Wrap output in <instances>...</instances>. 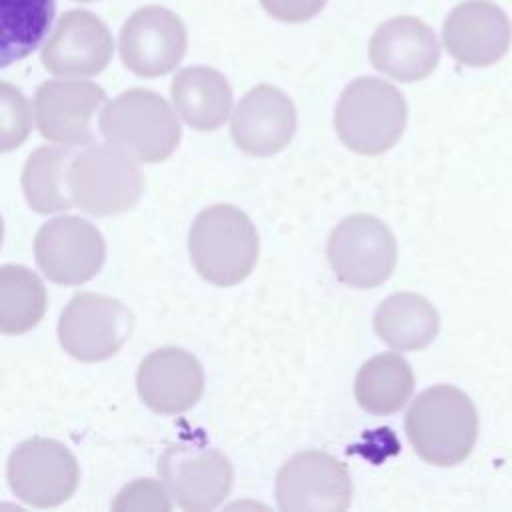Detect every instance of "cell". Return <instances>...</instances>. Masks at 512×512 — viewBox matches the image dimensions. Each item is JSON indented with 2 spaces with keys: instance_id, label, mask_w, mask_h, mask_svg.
Listing matches in <instances>:
<instances>
[{
  "instance_id": "25",
  "label": "cell",
  "mask_w": 512,
  "mask_h": 512,
  "mask_svg": "<svg viewBox=\"0 0 512 512\" xmlns=\"http://www.w3.org/2000/svg\"><path fill=\"white\" fill-rule=\"evenodd\" d=\"M0 124H2V150L8 152L20 146L30 134L28 102L18 88L8 82L0 84Z\"/></svg>"
},
{
  "instance_id": "9",
  "label": "cell",
  "mask_w": 512,
  "mask_h": 512,
  "mask_svg": "<svg viewBox=\"0 0 512 512\" xmlns=\"http://www.w3.org/2000/svg\"><path fill=\"white\" fill-rule=\"evenodd\" d=\"M352 490L346 464L320 450L294 454L276 476V500L284 512H342Z\"/></svg>"
},
{
  "instance_id": "10",
  "label": "cell",
  "mask_w": 512,
  "mask_h": 512,
  "mask_svg": "<svg viewBox=\"0 0 512 512\" xmlns=\"http://www.w3.org/2000/svg\"><path fill=\"white\" fill-rule=\"evenodd\" d=\"M158 474L176 504L192 512L220 506L232 488L230 460L206 444L168 446L158 458Z\"/></svg>"
},
{
  "instance_id": "22",
  "label": "cell",
  "mask_w": 512,
  "mask_h": 512,
  "mask_svg": "<svg viewBox=\"0 0 512 512\" xmlns=\"http://www.w3.org/2000/svg\"><path fill=\"white\" fill-rule=\"evenodd\" d=\"M74 154L62 146L36 148L22 170V190L32 210L62 212L74 206L68 174Z\"/></svg>"
},
{
  "instance_id": "3",
  "label": "cell",
  "mask_w": 512,
  "mask_h": 512,
  "mask_svg": "<svg viewBox=\"0 0 512 512\" xmlns=\"http://www.w3.org/2000/svg\"><path fill=\"white\" fill-rule=\"evenodd\" d=\"M406 118V100L396 86L376 76H360L344 88L334 110V128L346 148L376 156L400 140Z\"/></svg>"
},
{
  "instance_id": "12",
  "label": "cell",
  "mask_w": 512,
  "mask_h": 512,
  "mask_svg": "<svg viewBox=\"0 0 512 512\" xmlns=\"http://www.w3.org/2000/svg\"><path fill=\"white\" fill-rule=\"evenodd\" d=\"M182 20L162 6L136 10L120 30V56L136 76L156 78L174 70L186 52Z\"/></svg>"
},
{
  "instance_id": "6",
  "label": "cell",
  "mask_w": 512,
  "mask_h": 512,
  "mask_svg": "<svg viewBox=\"0 0 512 512\" xmlns=\"http://www.w3.org/2000/svg\"><path fill=\"white\" fill-rule=\"evenodd\" d=\"M326 254L340 282L366 290L390 278L398 248L394 234L382 220L370 214H354L336 224Z\"/></svg>"
},
{
  "instance_id": "7",
  "label": "cell",
  "mask_w": 512,
  "mask_h": 512,
  "mask_svg": "<svg viewBox=\"0 0 512 512\" xmlns=\"http://www.w3.org/2000/svg\"><path fill=\"white\" fill-rule=\"evenodd\" d=\"M132 312L116 298L80 292L60 314L58 340L64 352L80 362H100L114 356L130 338Z\"/></svg>"
},
{
  "instance_id": "16",
  "label": "cell",
  "mask_w": 512,
  "mask_h": 512,
  "mask_svg": "<svg viewBox=\"0 0 512 512\" xmlns=\"http://www.w3.org/2000/svg\"><path fill=\"white\" fill-rule=\"evenodd\" d=\"M368 56L378 72L400 82H418L438 66L440 44L424 20L396 16L376 28Z\"/></svg>"
},
{
  "instance_id": "23",
  "label": "cell",
  "mask_w": 512,
  "mask_h": 512,
  "mask_svg": "<svg viewBox=\"0 0 512 512\" xmlns=\"http://www.w3.org/2000/svg\"><path fill=\"white\" fill-rule=\"evenodd\" d=\"M48 294L44 282L28 268L4 264L0 268V330L22 334L44 316Z\"/></svg>"
},
{
  "instance_id": "11",
  "label": "cell",
  "mask_w": 512,
  "mask_h": 512,
  "mask_svg": "<svg viewBox=\"0 0 512 512\" xmlns=\"http://www.w3.org/2000/svg\"><path fill=\"white\" fill-rule=\"evenodd\" d=\"M34 256L48 280L78 286L100 272L106 244L92 222L80 216H58L36 232Z\"/></svg>"
},
{
  "instance_id": "4",
  "label": "cell",
  "mask_w": 512,
  "mask_h": 512,
  "mask_svg": "<svg viewBox=\"0 0 512 512\" xmlns=\"http://www.w3.org/2000/svg\"><path fill=\"white\" fill-rule=\"evenodd\" d=\"M104 138L138 162L166 160L180 142V124L168 102L144 88H132L108 102L100 114Z\"/></svg>"
},
{
  "instance_id": "14",
  "label": "cell",
  "mask_w": 512,
  "mask_h": 512,
  "mask_svg": "<svg viewBox=\"0 0 512 512\" xmlns=\"http://www.w3.org/2000/svg\"><path fill=\"white\" fill-rule=\"evenodd\" d=\"M442 40L448 54L464 66H490L510 48L512 24L490 0H466L444 20Z\"/></svg>"
},
{
  "instance_id": "1",
  "label": "cell",
  "mask_w": 512,
  "mask_h": 512,
  "mask_svg": "<svg viewBox=\"0 0 512 512\" xmlns=\"http://www.w3.org/2000/svg\"><path fill=\"white\" fill-rule=\"evenodd\" d=\"M414 452L434 466H456L476 444L478 414L472 400L458 388L438 384L410 404L404 418Z\"/></svg>"
},
{
  "instance_id": "27",
  "label": "cell",
  "mask_w": 512,
  "mask_h": 512,
  "mask_svg": "<svg viewBox=\"0 0 512 512\" xmlns=\"http://www.w3.org/2000/svg\"><path fill=\"white\" fill-rule=\"evenodd\" d=\"M264 10L288 24H298L314 18L326 4V0H260Z\"/></svg>"
},
{
  "instance_id": "2",
  "label": "cell",
  "mask_w": 512,
  "mask_h": 512,
  "mask_svg": "<svg viewBox=\"0 0 512 512\" xmlns=\"http://www.w3.org/2000/svg\"><path fill=\"white\" fill-rule=\"evenodd\" d=\"M196 272L214 286H234L256 266L260 240L252 220L232 204L204 208L188 234Z\"/></svg>"
},
{
  "instance_id": "24",
  "label": "cell",
  "mask_w": 512,
  "mask_h": 512,
  "mask_svg": "<svg viewBox=\"0 0 512 512\" xmlns=\"http://www.w3.org/2000/svg\"><path fill=\"white\" fill-rule=\"evenodd\" d=\"M54 16V0H2L0 66L26 58L44 40Z\"/></svg>"
},
{
  "instance_id": "21",
  "label": "cell",
  "mask_w": 512,
  "mask_h": 512,
  "mask_svg": "<svg viewBox=\"0 0 512 512\" xmlns=\"http://www.w3.org/2000/svg\"><path fill=\"white\" fill-rule=\"evenodd\" d=\"M414 390L410 364L394 352H384L364 362L354 380L356 402L374 416L398 412Z\"/></svg>"
},
{
  "instance_id": "8",
  "label": "cell",
  "mask_w": 512,
  "mask_h": 512,
  "mask_svg": "<svg viewBox=\"0 0 512 512\" xmlns=\"http://www.w3.org/2000/svg\"><path fill=\"white\" fill-rule=\"evenodd\" d=\"M10 490L26 504L52 508L64 504L78 486L74 454L52 438H32L12 450L6 466Z\"/></svg>"
},
{
  "instance_id": "28",
  "label": "cell",
  "mask_w": 512,
  "mask_h": 512,
  "mask_svg": "<svg viewBox=\"0 0 512 512\" xmlns=\"http://www.w3.org/2000/svg\"><path fill=\"white\" fill-rule=\"evenodd\" d=\"M76 2H94V0H76Z\"/></svg>"
},
{
  "instance_id": "19",
  "label": "cell",
  "mask_w": 512,
  "mask_h": 512,
  "mask_svg": "<svg viewBox=\"0 0 512 512\" xmlns=\"http://www.w3.org/2000/svg\"><path fill=\"white\" fill-rule=\"evenodd\" d=\"M170 96L178 116L200 132L220 128L232 110V88L228 80L208 66L180 70L170 84Z\"/></svg>"
},
{
  "instance_id": "5",
  "label": "cell",
  "mask_w": 512,
  "mask_h": 512,
  "mask_svg": "<svg viewBox=\"0 0 512 512\" xmlns=\"http://www.w3.org/2000/svg\"><path fill=\"white\" fill-rule=\"evenodd\" d=\"M68 184L74 206L96 216L128 212L144 192L136 158L110 142L90 144L74 154Z\"/></svg>"
},
{
  "instance_id": "15",
  "label": "cell",
  "mask_w": 512,
  "mask_h": 512,
  "mask_svg": "<svg viewBox=\"0 0 512 512\" xmlns=\"http://www.w3.org/2000/svg\"><path fill=\"white\" fill-rule=\"evenodd\" d=\"M114 52L108 26L88 10L66 12L42 50V64L56 76L100 74Z\"/></svg>"
},
{
  "instance_id": "13",
  "label": "cell",
  "mask_w": 512,
  "mask_h": 512,
  "mask_svg": "<svg viewBox=\"0 0 512 512\" xmlns=\"http://www.w3.org/2000/svg\"><path fill=\"white\" fill-rule=\"evenodd\" d=\"M106 92L88 80H48L34 94V118L40 134L64 146H88L94 140L92 118Z\"/></svg>"
},
{
  "instance_id": "26",
  "label": "cell",
  "mask_w": 512,
  "mask_h": 512,
  "mask_svg": "<svg viewBox=\"0 0 512 512\" xmlns=\"http://www.w3.org/2000/svg\"><path fill=\"white\" fill-rule=\"evenodd\" d=\"M164 486L150 478L136 480L120 490L112 510H170L172 504Z\"/></svg>"
},
{
  "instance_id": "20",
  "label": "cell",
  "mask_w": 512,
  "mask_h": 512,
  "mask_svg": "<svg viewBox=\"0 0 512 512\" xmlns=\"http://www.w3.org/2000/svg\"><path fill=\"white\" fill-rule=\"evenodd\" d=\"M374 330L382 342L400 352L426 348L440 330L436 308L412 292L388 296L374 314Z\"/></svg>"
},
{
  "instance_id": "18",
  "label": "cell",
  "mask_w": 512,
  "mask_h": 512,
  "mask_svg": "<svg viewBox=\"0 0 512 512\" xmlns=\"http://www.w3.org/2000/svg\"><path fill=\"white\" fill-rule=\"evenodd\" d=\"M296 132V108L278 88L260 84L238 102L230 134L236 146L252 156H272L284 150Z\"/></svg>"
},
{
  "instance_id": "17",
  "label": "cell",
  "mask_w": 512,
  "mask_h": 512,
  "mask_svg": "<svg viewBox=\"0 0 512 512\" xmlns=\"http://www.w3.org/2000/svg\"><path fill=\"white\" fill-rule=\"evenodd\" d=\"M136 388L150 410L168 416L180 414L200 400L204 370L196 356L182 348H158L140 362Z\"/></svg>"
}]
</instances>
